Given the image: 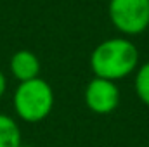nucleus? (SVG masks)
I'll list each match as a JSON object with an SVG mask.
<instances>
[{"mask_svg":"<svg viewBox=\"0 0 149 147\" xmlns=\"http://www.w3.org/2000/svg\"><path fill=\"white\" fill-rule=\"evenodd\" d=\"M139 50L132 40L116 37L101 42L90 54V69L94 76L118 81L135 73Z\"/></svg>","mask_w":149,"mask_h":147,"instance_id":"f257e3e1","label":"nucleus"},{"mask_svg":"<svg viewBox=\"0 0 149 147\" xmlns=\"http://www.w3.org/2000/svg\"><path fill=\"white\" fill-rule=\"evenodd\" d=\"M54 109V90L40 76L21 81L14 92V111L26 123H38Z\"/></svg>","mask_w":149,"mask_h":147,"instance_id":"f03ea898","label":"nucleus"},{"mask_svg":"<svg viewBox=\"0 0 149 147\" xmlns=\"http://www.w3.org/2000/svg\"><path fill=\"white\" fill-rule=\"evenodd\" d=\"M108 14L123 35H139L149 28V0H109Z\"/></svg>","mask_w":149,"mask_h":147,"instance_id":"7ed1b4c3","label":"nucleus"},{"mask_svg":"<svg viewBox=\"0 0 149 147\" xmlns=\"http://www.w3.org/2000/svg\"><path fill=\"white\" fill-rule=\"evenodd\" d=\"M85 104L95 114H109L120 106V88L116 81L94 76L85 87Z\"/></svg>","mask_w":149,"mask_h":147,"instance_id":"20e7f679","label":"nucleus"},{"mask_svg":"<svg viewBox=\"0 0 149 147\" xmlns=\"http://www.w3.org/2000/svg\"><path fill=\"white\" fill-rule=\"evenodd\" d=\"M10 73L21 83L40 76V61L31 50H17L10 57Z\"/></svg>","mask_w":149,"mask_h":147,"instance_id":"39448f33","label":"nucleus"},{"mask_svg":"<svg viewBox=\"0 0 149 147\" xmlns=\"http://www.w3.org/2000/svg\"><path fill=\"white\" fill-rule=\"evenodd\" d=\"M21 130L16 119L7 114H0V147H19Z\"/></svg>","mask_w":149,"mask_h":147,"instance_id":"423d86ee","label":"nucleus"},{"mask_svg":"<svg viewBox=\"0 0 149 147\" xmlns=\"http://www.w3.org/2000/svg\"><path fill=\"white\" fill-rule=\"evenodd\" d=\"M135 92L141 102L149 107V61L135 69Z\"/></svg>","mask_w":149,"mask_h":147,"instance_id":"0eeeda50","label":"nucleus"},{"mask_svg":"<svg viewBox=\"0 0 149 147\" xmlns=\"http://www.w3.org/2000/svg\"><path fill=\"white\" fill-rule=\"evenodd\" d=\"M5 88H7V80H5V74L0 71V99L5 94Z\"/></svg>","mask_w":149,"mask_h":147,"instance_id":"6e6552de","label":"nucleus"},{"mask_svg":"<svg viewBox=\"0 0 149 147\" xmlns=\"http://www.w3.org/2000/svg\"><path fill=\"white\" fill-rule=\"evenodd\" d=\"M19 147H31V146H23V144H21V146H19Z\"/></svg>","mask_w":149,"mask_h":147,"instance_id":"1a4fd4ad","label":"nucleus"}]
</instances>
